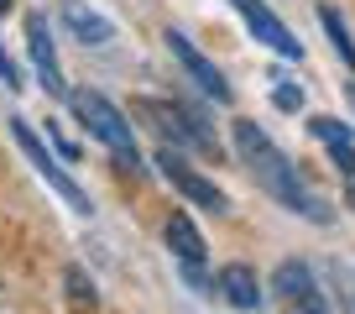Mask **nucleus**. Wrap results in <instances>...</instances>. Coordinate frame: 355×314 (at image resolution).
Here are the masks:
<instances>
[{"instance_id":"nucleus-1","label":"nucleus","mask_w":355,"mask_h":314,"mask_svg":"<svg viewBox=\"0 0 355 314\" xmlns=\"http://www.w3.org/2000/svg\"><path fill=\"white\" fill-rule=\"evenodd\" d=\"M230 142H235V157L245 163V173L256 179V189H266L282 210L303 215L309 225H329V220H334L329 199L309 183V173H303L298 163H293V157L282 152V147L272 142L256 121H235V126H230Z\"/></svg>"},{"instance_id":"nucleus-2","label":"nucleus","mask_w":355,"mask_h":314,"mask_svg":"<svg viewBox=\"0 0 355 314\" xmlns=\"http://www.w3.org/2000/svg\"><path fill=\"white\" fill-rule=\"evenodd\" d=\"M68 110L78 115V126H89L94 142L110 147V157H115V168H121V173H131V179L146 173L141 168V147H136V126L125 121L100 90H68Z\"/></svg>"},{"instance_id":"nucleus-3","label":"nucleus","mask_w":355,"mask_h":314,"mask_svg":"<svg viewBox=\"0 0 355 314\" xmlns=\"http://www.w3.org/2000/svg\"><path fill=\"white\" fill-rule=\"evenodd\" d=\"M131 115L141 126H152L157 136H162V147H173V152H199V157H209V163H220V136L204 126V115L199 110H189V105H178V100H136L131 105Z\"/></svg>"},{"instance_id":"nucleus-4","label":"nucleus","mask_w":355,"mask_h":314,"mask_svg":"<svg viewBox=\"0 0 355 314\" xmlns=\"http://www.w3.org/2000/svg\"><path fill=\"white\" fill-rule=\"evenodd\" d=\"M6 126H11V142L21 147V152H26V163H32V168H37V179H42L47 189L58 194V199H68V210H73V215H94V204H89V194L78 189V179H73V173H68L63 163H58V157H53V152H47V147H42V136L32 131V121H21V115H11V121H6Z\"/></svg>"},{"instance_id":"nucleus-5","label":"nucleus","mask_w":355,"mask_h":314,"mask_svg":"<svg viewBox=\"0 0 355 314\" xmlns=\"http://www.w3.org/2000/svg\"><path fill=\"white\" fill-rule=\"evenodd\" d=\"M272 293H277L282 314H329V299H324L319 288V272L309 267V262L288 257L272 267Z\"/></svg>"},{"instance_id":"nucleus-6","label":"nucleus","mask_w":355,"mask_h":314,"mask_svg":"<svg viewBox=\"0 0 355 314\" xmlns=\"http://www.w3.org/2000/svg\"><path fill=\"white\" fill-rule=\"evenodd\" d=\"M152 163L162 168V179L173 183V189L183 194L189 204H199V210H214V215H225V210H230V194H225L214 179H204L199 168H189V157H183V152H173V147H157V157H152Z\"/></svg>"},{"instance_id":"nucleus-7","label":"nucleus","mask_w":355,"mask_h":314,"mask_svg":"<svg viewBox=\"0 0 355 314\" xmlns=\"http://www.w3.org/2000/svg\"><path fill=\"white\" fill-rule=\"evenodd\" d=\"M230 6L241 11V22L251 26V37H256V42H266L272 53H282V58H293V63H303V42L293 37V26L282 22V16L272 11L266 0H230Z\"/></svg>"},{"instance_id":"nucleus-8","label":"nucleus","mask_w":355,"mask_h":314,"mask_svg":"<svg viewBox=\"0 0 355 314\" xmlns=\"http://www.w3.org/2000/svg\"><path fill=\"white\" fill-rule=\"evenodd\" d=\"M162 42H167V53L178 58V68H183V74H189V78L199 84L204 94H209L214 105H230V100H235V90L225 84V74H220V68H214V63H209V58H204V53H199V47H193L183 32H173V26H167Z\"/></svg>"},{"instance_id":"nucleus-9","label":"nucleus","mask_w":355,"mask_h":314,"mask_svg":"<svg viewBox=\"0 0 355 314\" xmlns=\"http://www.w3.org/2000/svg\"><path fill=\"white\" fill-rule=\"evenodd\" d=\"M214 293H220L230 309H241V314H261L266 309V288H261V278H256L251 262H230V267H220Z\"/></svg>"},{"instance_id":"nucleus-10","label":"nucleus","mask_w":355,"mask_h":314,"mask_svg":"<svg viewBox=\"0 0 355 314\" xmlns=\"http://www.w3.org/2000/svg\"><path fill=\"white\" fill-rule=\"evenodd\" d=\"M26 53L37 63V78H42L47 94H68L63 84V63H58V47H53V32H47V16H26Z\"/></svg>"},{"instance_id":"nucleus-11","label":"nucleus","mask_w":355,"mask_h":314,"mask_svg":"<svg viewBox=\"0 0 355 314\" xmlns=\"http://www.w3.org/2000/svg\"><path fill=\"white\" fill-rule=\"evenodd\" d=\"M58 16H63V26H68L84 47L115 42V22H110V16H100L94 6H84V0H63V6H58Z\"/></svg>"},{"instance_id":"nucleus-12","label":"nucleus","mask_w":355,"mask_h":314,"mask_svg":"<svg viewBox=\"0 0 355 314\" xmlns=\"http://www.w3.org/2000/svg\"><path fill=\"white\" fill-rule=\"evenodd\" d=\"M162 236H167V251H173L183 267H204L209 247H204V236H199V225H193V215H189V210H173V215H167Z\"/></svg>"},{"instance_id":"nucleus-13","label":"nucleus","mask_w":355,"mask_h":314,"mask_svg":"<svg viewBox=\"0 0 355 314\" xmlns=\"http://www.w3.org/2000/svg\"><path fill=\"white\" fill-rule=\"evenodd\" d=\"M309 131H313V142L334 157V168H340L345 179H355V131H350V126L334 121V115H313Z\"/></svg>"},{"instance_id":"nucleus-14","label":"nucleus","mask_w":355,"mask_h":314,"mask_svg":"<svg viewBox=\"0 0 355 314\" xmlns=\"http://www.w3.org/2000/svg\"><path fill=\"white\" fill-rule=\"evenodd\" d=\"M319 26L329 32V42H334V53L345 58V68L355 74V42H350V26H345V16L334 11V6H319Z\"/></svg>"},{"instance_id":"nucleus-15","label":"nucleus","mask_w":355,"mask_h":314,"mask_svg":"<svg viewBox=\"0 0 355 314\" xmlns=\"http://www.w3.org/2000/svg\"><path fill=\"white\" fill-rule=\"evenodd\" d=\"M324 278H329L334 299H340V314H355V267L340 262V257H329L324 262Z\"/></svg>"},{"instance_id":"nucleus-16","label":"nucleus","mask_w":355,"mask_h":314,"mask_svg":"<svg viewBox=\"0 0 355 314\" xmlns=\"http://www.w3.org/2000/svg\"><path fill=\"white\" fill-rule=\"evenodd\" d=\"M272 105H277V110H288V115L303 110V90L293 84L288 74H272Z\"/></svg>"},{"instance_id":"nucleus-17","label":"nucleus","mask_w":355,"mask_h":314,"mask_svg":"<svg viewBox=\"0 0 355 314\" xmlns=\"http://www.w3.org/2000/svg\"><path fill=\"white\" fill-rule=\"evenodd\" d=\"M63 283H68V299H73L78 309H94V304H100V293H94V283L84 278V267H68Z\"/></svg>"},{"instance_id":"nucleus-18","label":"nucleus","mask_w":355,"mask_h":314,"mask_svg":"<svg viewBox=\"0 0 355 314\" xmlns=\"http://www.w3.org/2000/svg\"><path fill=\"white\" fill-rule=\"evenodd\" d=\"M0 84H6V90H26V84H21V68H16V58L6 53V42H0Z\"/></svg>"},{"instance_id":"nucleus-19","label":"nucleus","mask_w":355,"mask_h":314,"mask_svg":"<svg viewBox=\"0 0 355 314\" xmlns=\"http://www.w3.org/2000/svg\"><path fill=\"white\" fill-rule=\"evenodd\" d=\"M47 142H53V147H58V152H63V157H68V163H73V157H78V147H73V142H68V136H63V131H58V121H47Z\"/></svg>"},{"instance_id":"nucleus-20","label":"nucleus","mask_w":355,"mask_h":314,"mask_svg":"<svg viewBox=\"0 0 355 314\" xmlns=\"http://www.w3.org/2000/svg\"><path fill=\"white\" fill-rule=\"evenodd\" d=\"M345 204L355 210V179H345Z\"/></svg>"},{"instance_id":"nucleus-21","label":"nucleus","mask_w":355,"mask_h":314,"mask_svg":"<svg viewBox=\"0 0 355 314\" xmlns=\"http://www.w3.org/2000/svg\"><path fill=\"white\" fill-rule=\"evenodd\" d=\"M11 6H16V0H0V16H6V11H11Z\"/></svg>"},{"instance_id":"nucleus-22","label":"nucleus","mask_w":355,"mask_h":314,"mask_svg":"<svg viewBox=\"0 0 355 314\" xmlns=\"http://www.w3.org/2000/svg\"><path fill=\"white\" fill-rule=\"evenodd\" d=\"M345 94H350V105H355V84H345Z\"/></svg>"}]
</instances>
